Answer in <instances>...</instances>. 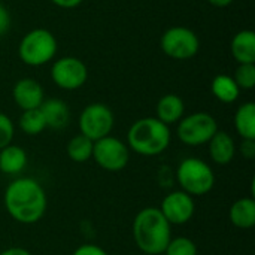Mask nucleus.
<instances>
[{"label": "nucleus", "instance_id": "7c9ffc66", "mask_svg": "<svg viewBox=\"0 0 255 255\" xmlns=\"http://www.w3.org/2000/svg\"><path fill=\"white\" fill-rule=\"evenodd\" d=\"M212 6H217V7H226L229 4L233 3V0H208Z\"/></svg>", "mask_w": 255, "mask_h": 255}, {"label": "nucleus", "instance_id": "a878e982", "mask_svg": "<svg viewBox=\"0 0 255 255\" xmlns=\"http://www.w3.org/2000/svg\"><path fill=\"white\" fill-rule=\"evenodd\" d=\"M72 255H109L103 248L97 247V245H93V244H85V245H81L78 247L73 254Z\"/></svg>", "mask_w": 255, "mask_h": 255}, {"label": "nucleus", "instance_id": "20e7f679", "mask_svg": "<svg viewBox=\"0 0 255 255\" xmlns=\"http://www.w3.org/2000/svg\"><path fill=\"white\" fill-rule=\"evenodd\" d=\"M176 182L179 190L191 197L206 196L215 185V173L205 160L188 157L182 160L176 169Z\"/></svg>", "mask_w": 255, "mask_h": 255}, {"label": "nucleus", "instance_id": "f257e3e1", "mask_svg": "<svg viewBox=\"0 0 255 255\" xmlns=\"http://www.w3.org/2000/svg\"><path fill=\"white\" fill-rule=\"evenodd\" d=\"M3 203L13 221L31 226L43 218L48 208V197L36 179L16 178L6 187Z\"/></svg>", "mask_w": 255, "mask_h": 255}, {"label": "nucleus", "instance_id": "423d86ee", "mask_svg": "<svg viewBox=\"0 0 255 255\" xmlns=\"http://www.w3.org/2000/svg\"><path fill=\"white\" fill-rule=\"evenodd\" d=\"M218 130V123L211 114L194 112L182 117L176 127V136L184 145L202 146L206 145Z\"/></svg>", "mask_w": 255, "mask_h": 255}, {"label": "nucleus", "instance_id": "aec40b11", "mask_svg": "<svg viewBox=\"0 0 255 255\" xmlns=\"http://www.w3.org/2000/svg\"><path fill=\"white\" fill-rule=\"evenodd\" d=\"M235 128L242 139L255 140V103L241 105L235 114Z\"/></svg>", "mask_w": 255, "mask_h": 255}, {"label": "nucleus", "instance_id": "cd10ccee", "mask_svg": "<svg viewBox=\"0 0 255 255\" xmlns=\"http://www.w3.org/2000/svg\"><path fill=\"white\" fill-rule=\"evenodd\" d=\"M10 27V15H9V10L0 4V37L4 36L7 33Z\"/></svg>", "mask_w": 255, "mask_h": 255}, {"label": "nucleus", "instance_id": "39448f33", "mask_svg": "<svg viewBox=\"0 0 255 255\" xmlns=\"http://www.w3.org/2000/svg\"><path fill=\"white\" fill-rule=\"evenodd\" d=\"M57 39L46 28H33L25 33L18 46V55L27 66L37 67L49 63L57 54Z\"/></svg>", "mask_w": 255, "mask_h": 255}, {"label": "nucleus", "instance_id": "9b49d317", "mask_svg": "<svg viewBox=\"0 0 255 255\" xmlns=\"http://www.w3.org/2000/svg\"><path fill=\"white\" fill-rule=\"evenodd\" d=\"M158 209L170 226H182L193 220L196 214V202L190 194L176 190L164 196Z\"/></svg>", "mask_w": 255, "mask_h": 255}, {"label": "nucleus", "instance_id": "6e6552de", "mask_svg": "<svg viewBox=\"0 0 255 255\" xmlns=\"http://www.w3.org/2000/svg\"><path fill=\"white\" fill-rule=\"evenodd\" d=\"M91 158L106 172H121L130 161V149L121 139L109 134L94 142Z\"/></svg>", "mask_w": 255, "mask_h": 255}, {"label": "nucleus", "instance_id": "c85d7f7f", "mask_svg": "<svg viewBox=\"0 0 255 255\" xmlns=\"http://www.w3.org/2000/svg\"><path fill=\"white\" fill-rule=\"evenodd\" d=\"M84 0H51V3H54L58 7L63 9H73L76 6H79Z\"/></svg>", "mask_w": 255, "mask_h": 255}, {"label": "nucleus", "instance_id": "0eeeda50", "mask_svg": "<svg viewBox=\"0 0 255 255\" xmlns=\"http://www.w3.org/2000/svg\"><path fill=\"white\" fill-rule=\"evenodd\" d=\"M160 48L173 60H190L199 52L200 40L191 28L176 25L167 28L161 34Z\"/></svg>", "mask_w": 255, "mask_h": 255}, {"label": "nucleus", "instance_id": "c756f323", "mask_svg": "<svg viewBox=\"0 0 255 255\" xmlns=\"http://www.w3.org/2000/svg\"><path fill=\"white\" fill-rule=\"evenodd\" d=\"M0 255H31V253L25 248H21V247H12V248L3 250Z\"/></svg>", "mask_w": 255, "mask_h": 255}, {"label": "nucleus", "instance_id": "4468645a", "mask_svg": "<svg viewBox=\"0 0 255 255\" xmlns=\"http://www.w3.org/2000/svg\"><path fill=\"white\" fill-rule=\"evenodd\" d=\"M185 114V103L178 94L163 96L155 106V118L166 126L178 124Z\"/></svg>", "mask_w": 255, "mask_h": 255}, {"label": "nucleus", "instance_id": "f8f14e48", "mask_svg": "<svg viewBox=\"0 0 255 255\" xmlns=\"http://www.w3.org/2000/svg\"><path fill=\"white\" fill-rule=\"evenodd\" d=\"M12 99L15 105L22 111L37 109L45 100L42 85L33 78L19 79L12 88Z\"/></svg>", "mask_w": 255, "mask_h": 255}, {"label": "nucleus", "instance_id": "b1692460", "mask_svg": "<svg viewBox=\"0 0 255 255\" xmlns=\"http://www.w3.org/2000/svg\"><path fill=\"white\" fill-rule=\"evenodd\" d=\"M233 79L241 90H253L255 87V64H239Z\"/></svg>", "mask_w": 255, "mask_h": 255}, {"label": "nucleus", "instance_id": "2eb2a0df", "mask_svg": "<svg viewBox=\"0 0 255 255\" xmlns=\"http://www.w3.org/2000/svg\"><path fill=\"white\" fill-rule=\"evenodd\" d=\"M40 112L45 118L46 128L61 130L70 121V111L69 106L61 99H48L43 100L40 105Z\"/></svg>", "mask_w": 255, "mask_h": 255}, {"label": "nucleus", "instance_id": "5701e85b", "mask_svg": "<svg viewBox=\"0 0 255 255\" xmlns=\"http://www.w3.org/2000/svg\"><path fill=\"white\" fill-rule=\"evenodd\" d=\"M164 255H197V245L193 239L179 236L172 238L164 250Z\"/></svg>", "mask_w": 255, "mask_h": 255}, {"label": "nucleus", "instance_id": "9d476101", "mask_svg": "<svg viewBox=\"0 0 255 255\" xmlns=\"http://www.w3.org/2000/svg\"><path fill=\"white\" fill-rule=\"evenodd\" d=\"M51 78L58 88L75 91L87 82L88 69L82 60L69 55L54 61L51 67Z\"/></svg>", "mask_w": 255, "mask_h": 255}, {"label": "nucleus", "instance_id": "393cba45", "mask_svg": "<svg viewBox=\"0 0 255 255\" xmlns=\"http://www.w3.org/2000/svg\"><path fill=\"white\" fill-rule=\"evenodd\" d=\"M15 136L13 121L3 112H0V149L10 145Z\"/></svg>", "mask_w": 255, "mask_h": 255}, {"label": "nucleus", "instance_id": "6ab92c4d", "mask_svg": "<svg viewBox=\"0 0 255 255\" xmlns=\"http://www.w3.org/2000/svg\"><path fill=\"white\" fill-rule=\"evenodd\" d=\"M211 90H212L214 97L223 103H235L241 94V88L235 82L233 76L226 75V73L217 75L214 78L211 84Z\"/></svg>", "mask_w": 255, "mask_h": 255}, {"label": "nucleus", "instance_id": "7ed1b4c3", "mask_svg": "<svg viewBox=\"0 0 255 255\" xmlns=\"http://www.w3.org/2000/svg\"><path fill=\"white\" fill-rule=\"evenodd\" d=\"M172 140L169 126L155 117H146L134 121L127 131V146L142 157H155L163 154Z\"/></svg>", "mask_w": 255, "mask_h": 255}, {"label": "nucleus", "instance_id": "4be33fe9", "mask_svg": "<svg viewBox=\"0 0 255 255\" xmlns=\"http://www.w3.org/2000/svg\"><path fill=\"white\" fill-rule=\"evenodd\" d=\"M18 124H19L21 131L28 134V136L40 134L46 128L45 118H43L39 108L37 109H30V111H22Z\"/></svg>", "mask_w": 255, "mask_h": 255}, {"label": "nucleus", "instance_id": "a211bd4d", "mask_svg": "<svg viewBox=\"0 0 255 255\" xmlns=\"http://www.w3.org/2000/svg\"><path fill=\"white\" fill-rule=\"evenodd\" d=\"M27 152L18 145H7L0 149V172L6 175H18L27 166Z\"/></svg>", "mask_w": 255, "mask_h": 255}, {"label": "nucleus", "instance_id": "bb28decb", "mask_svg": "<svg viewBox=\"0 0 255 255\" xmlns=\"http://www.w3.org/2000/svg\"><path fill=\"white\" fill-rule=\"evenodd\" d=\"M239 152L247 160H253L255 157V140L253 139H242V143L239 146Z\"/></svg>", "mask_w": 255, "mask_h": 255}, {"label": "nucleus", "instance_id": "412c9836", "mask_svg": "<svg viewBox=\"0 0 255 255\" xmlns=\"http://www.w3.org/2000/svg\"><path fill=\"white\" fill-rule=\"evenodd\" d=\"M93 146H94V142L79 133L67 142L66 152H67V157L73 163L82 164V163H87L88 160H91Z\"/></svg>", "mask_w": 255, "mask_h": 255}, {"label": "nucleus", "instance_id": "f03ea898", "mask_svg": "<svg viewBox=\"0 0 255 255\" xmlns=\"http://www.w3.org/2000/svg\"><path fill=\"white\" fill-rule=\"evenodd\" d=\"M131 233L136 247L146 255H161L172 239V226L158 208L139 211L133 220Z\"/></svg>", "mask_w": 255, "mask_h": 255}, {"label": "nucleus", "instance_id": "ddd939ff", "mask_svg": "<svg viewBox=\"0 0 255 255\" xmlns=\"http://www.w3.org/2000/svg\"><path fill=\"white\" fill-rule=\"evenodd\" d=\"M206 145L209 149L211 160L220 166L230 164L235 160V155L238 152L235 139L232 137V134H229L224 130H218Z\"/></svg>", "mask_w": 255, "mask_h": 255}, {"label": "nucleus", "instance_id": "dca6fc26", "mask_svg": "<svg viewBox=\"0 0 255 255\" xmlns=\"http://www.w3.org/2000/svg\"><path fill=\"white\" fill-rule=\"evenodd\" d=\"M232 55L239 64H255V33L241 30L232 39Z\"/></svg>", "mask_w": 255, "mask_h": 255}, {"label": "nucleus", "instance_id": "1a4fd4ad", "mask_svg": "<svg viewBox=\"0 0 255 255\" xmlns=\"http://www.w3.org/2000/svg\"><path fill=\"white\" fill-rule=\"evenodd\" d=\"M115 124L114 112L103 103H91L85 106L79 115L81 134L96 142L112 133Z\"/></svg>", "mask_w": 255, "mask_h": 255}, {"label": "nucleus", "instance_id": "f3484780", "mask_svg": "<svg viewBox=\"0 0 255 255\" xmlns=\"http://www.w3.org/2000/svg\"><path fill=\"white\" fill-rule=\"evenodd\" d=\"M232 224L242 230H250L255 226V200L253 197H242L236 200L229 212Z\"/></svg>", "mask_w": 255, "mask_h": 255}]
</instances>
